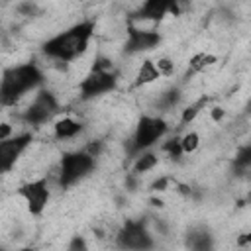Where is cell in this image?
I'll list each match as a JSON object with an SVG mask.
<instances>
[{"mask_svg":"<svg viewBox=\"0 0 251 251\" xmlns=\"http://www.w3.org/2000/svg\"><path fill=\"white\" fill-rule=\"evenodd\" d=\"M92 35H94V22H90V20L78 22V24L71 25L69 29L57 33L55 37L47 39L41 49L47 57H51L55 61L71 63L88 49Z\"/></svg>","mask_w":251,"mask_h":251,"instance_id":"6da1fadb","label":"cell"},{"mask_svg":"<svg viewBox=\"0 0 251 251\" xmlns=\"http://www.w3.org/2000/svg\"><path fill=\"white\" fill-rule=\"evenodd\" d=\"M43 82V73L35 63L14 65L2 71L0 78V106H14L29 90H35Z\"/></svg>","mask_w":251,"mask_h":251,"instance_id":"7a4b0ae2","label":"cell"},{"mask_svg":"<svg viewBox=\"0 0 251 251\" xmlns=\"http://www.w3.org/2000/svg\"><path fill=\"white\" fill-rule=\"evenodd\" d=\"M94 169H96V157H92L84 149L65 153L59 163V186L69 188L80 182L82 178H86L88 175H92Z\"/></svg>","mask_w":251,"mask_h":251,"instance_id":"3957f363","label":"cell"},{"mask_svg":"<svg viewBox=\"0 0 251 251\" xmlns=\"http://www.w3.org/2000/svg\"><path fill=\"white\" fill-rule=\"evenodd\" d=\"M167 129H169V126L163 118H159V116H141L137 120L135 131L129 139V147H127L129 157H137L141 151L149 149L153 143H157L167 133Z\"/></svg>","mask_w":251,"mask_h":251,"instance_id":"277c9868","label":"cell"},{"mask_svg":"<svg viewBox=\"0 0 251 251\" xmlns=\"http://www.w3.org/2000/svg\"><path fill=\"white\" fill-rule=\"evenodd\" d=\"M118 86V73L114 69H98L92 67L90 73L80 80L78 92L80 100H92L106 92H112Z\"/></svg>","mask_w":251,"mask_h":251,"instance_id":"5b68a950","label":"cell"},{"mask_svg":"<svg viewBox=\"0 0 251 251\" xmlns=\"http://www.w3.org/2000/svg\"><path fill=\"white\" fill-rule=\"evenodd\" d=\"M57 112H59V100H57V96L51 90L41 88V90H37L35 98L31 100V104L22 114V120L27 126L39 127V126L47 124Z\"/></svg>","mask_w":251,"mask_h":251,"instance_id":"8992f818","label":"cell"},{"mask_svg":"<svg viewBox=\"0 0 251 251\" xmlns=\"http://www.w3.org/2000/svg\"><path fill=\"white\" fill-rule=\"evenodd\" d=\"M116 243L122 249H151L155 245L145 222L141 220H127L116 235Z\"/></svg>","mask_w":251,"mask_h":251,"instance_id":"52a82bcc","label":"cell"},{"mask_svg":"<svg viewBox=\"0 0 251 251\" xmlns=\"http://www.w3.org/2000/svg\"><path fill=\"white\" fill-rule=\"evenodd\" d=\"M18 194L25 200L27 212L31 216H41L43 210L47 208V202H49V196H51L47 178H35V180L24 182L18 188Z\"/></svg>","mask_w":251,"mask_h":251,"instance_id":"ba28073f","label":"cell"},{"mask_svg":"<svg viewBox=\"0 0 251 251\" xmlns=\"http://www.w3.org/2000/svg\"><path fill=\"white\" fill-rule=\"evenodd\" d=\"M31 143V133H20V135H10L8 139L0 141V175L10 173L22 153L27 149Z\"/></svg>","mask_w":251,"mask_h":251,"instance_id":"9c48e42d","label":"cell"},{"mask_svg":"<svg viewBox=\"0 0 251 251\" xmlns=\"http://www.w3.org/2000/svg\"><path fill=\"white\" fill-rule=\"evenodd\" d=\"M126 33H127V37H126V43H124V51L127 55L153 51L161 43V33L155 31V29H139V27L129 24Z\"/></svg>","mask_w":251,"mask_h":251,"instance_id":"30bf717a","label":"cell"},{"mask_svg":"<svg viewBox=\"0 0 251 251\" xmlns=\"http://www.w3.org/2000/svg\"><path fill=\"white\" fill-rule=\"evenodd\" d=\"M167 14L178 16L176 0H145V2L141 4V8L137 10L135 18L151 20V22H161Z\"/></svg>","mask_w":251,"mask_h":251,"instance_id":"8fae6325","label":"cell"},{"mask_svg":"<svg viewBox=\"0 0 251 251\" xmlns=\"http://www.w3.org/2000/svg\"><path fill=\"white\" fill-rule=\"evenodd\" d=\"M80 131H82V122H78V120H75V118H69V116H65V118H61V120H57V122L53 124V135H55V139H59V141H63V139H73V137H76Z\"/></svg>","mask_w":251,"mask_h":251,"instance_id":"7c38bea8","label":"cell"},{"mask_svg":"<svg viewBox=\"0 0 251 251\" xmlns=\"http://www.w3.org/2000/svg\"><path fill=\"white\" fill-rule=\"evenodd\" d=\"M186 245L190 249H196V251H208V249H212V235L204 227H192L188 231Z\"/></svg>","mask_w":251,"mask_h":251,"instance_id":"4fadbf2b","label":"cell"},{"mask_svg":"<svg viewBox=\"0 0 251 251\" xmlns=\"http://www.w3.org/2000/svg\"><path fill=\"white\" fill-rule=\"evenodd\" d=\"M157 78H161V75H159V71H157V67H155V61H151V59H145L141 65H139V69H137V75H135V86H145V84H151V82H155Z\"/></svg>","mask_w":251,"mask_h":251,"instance_id":"5bb4252c","label":"cell"},{"mask_svg":"<svg viewBox=\"0 0 251 251\" xmlns=\"http://www.w3.org/2000/svg\"><path fill=\"white\" fill-rule=\"evenodd\" d=\"M157 163H159V157L155 155V153H151V151H141L137 157H135V163H133V169H131V173L137 176V175H143V173H147V171H151V169H155L157 167Z\"/></svg>","mask_w":251,"mask_h":251,"instance_id":"9a60e30c","label":"cell"},{"mask_svg":"<svg viewBox=\"0 0 251 251\" xmlns=\"http://www.w3.org/2000/svg\"><path fill=\"white\" fill-rule=\"evenodd\" d=\"M216 61H218L216 55H212V53H204V51H202V53H196V55L190 57L188 67H190V73H202L204 69L212 67Z\"/></svg>","mask_w":251,"mask_h":251,"instance_id":"2e32d148","label":"cell"},{"mask_svg":"<svg viewBox=\"0 0 251 251\" xmlns=\"http://www.w3.org/2000/svg\"><path fill=\"white\" fill-rule=\"evenodd\" d=\"M233 167H235L237 173H247L249 171V167H251V147L249 145H245V147H241L237 151L235 161H233Z\"/></svg>","mask_w":251,"mask_h":251,"instance_id":"e0dca14e","label":"cell"},{"mask_svg":"<svg viewBox=\"0 0 251 251\" xmlns=\"http://www.w3.org/2000/svg\"><path fill=\"white\" fill-rule=\"evenodd\" d=\"M180 90L178 88H171V90H167L161 98H159V108H163V110H173L178 102H180Z\"/></svg>","mask_w":251,"mask_h":251,"instance_id":"ac0fdd59","label":"cell"},{"mask_svg":"<svg viewBox=\"0 0 251 251\" xmlns=\"http://www.w3.org/2000/svg\"><path fill=\"white\" fill-rule=\"evenodd\" d=\"M198 145H200V135L196 131H188V133H184L180 137V149H182L184 155L194 153L198 149Z\"/></svg>","mask_w":251,"mask_h":251,"instance_id":"d6986e66","label":"cell"},{"mask_svg":"<svg viewBox=\"0 0 251 251\" xmlns=\"http://www.w3.org/2000/svg\"><path fill=\"white\" fill-rule=\"evenodd\" d=\"M155 67H157V71H159L161 76H171V75L175 73V63H173L169 57L157 59V61H155Z\"/></svg>","mask_w":251,"mask_h":251,"instance_id":"ffe728a7","label":"cell"},{"mask_svg":"<svg viewBox=\"0 0 251 251\" xmlns=\"http://www.w3.org/2000/svg\"><path fill=\"white\" fill-rule=\"evenodd\" d=\"M163 151H167L171 157H180V155H184L182 153V149H180V137H173V139H169L165 145H163Z\"/></svg>","mask_w":251,"mask_h":251,"instance_id":"44dd1931","label":"cell"},{"mask_svg":"<svg viewBox=\"0 0 251 251\" xmlns=\"http://www.w3.org/2000/svg\"><path fill=\"white\" fill-rule=\"evenodd\" d=\"M204 106V100H200V102H196V104H192V106H188L184 112H182V118H180V122L182 124H188V122H192L196 116H198V112H200V108Z\"/></svg>","mask_w":251,"mask_h":251,"instance_id":"7402d4cb","label":"cell"},{"mask_svg":"<svg viewBox=\"0 0 251 251\" xmlns=\"http://www.w3.org/2000/svg\"><path fill=\"white\" fill-rule=\"evenodd\" d=\"M102 149H104V143H102V141H90V143L84 147V151L90 153L92 157H98V155L102 153Z\"/></svg>","mask_w":251,"mask_h":251,"instance_id":"603a6c76","label":"cell"},{"mask_svg":"<svg viewBox=\"0 0 251 251\" xmlns=\"http://www.w3.org/2000/svg\"><path fill=\"white\" fill-rule=\"evenodd\" d=\"M12 131H14L12 124H8V122H0V141H2V139H8V137L12 135Z\"/></svg>","mask_w":251,"mask_h":251,"instance_id":"cb8c5ba5","label":"cell"},{"mask_svg":"<svg viewBox=\"0 0 251 251\" xmlns=\"http://www.w3.org/2000/svg\"><path fill=\"white\" fill-rule=\"evenodd\" d=\"M167 184H169V176H161V178H157V180L151 184V190H155V192H157V190H159V192H161V190H167Z\"/></svg>","mask_w":251,"mask_h":251,"instance_id":"d4e9b609","label":"cell"},{"mask_svg":"<svg viewBox=\"0 0 251 251\" xmlns=\"http://www.w3.org/2000/svg\"><path fill=\"white\" fill-rule=\"evenodd\" d=\"M69 249H71V251H75V249H86V243H84L82 235H75L73 241L69 243Z\"/></svg>","mask_w":251,"mask_h":251,"instance_id":"484cf974","label":"cell"},{"mask_svg":"<svg viewBox=\"0 0 251 251\" xmlns=\"http://www.w3.org/2000/svg\"><path fill=\"white\" fill-rule=\"evenodd\" d=\"M224 114H226V112H224L222 108H218V106L212 108V120H214V122H220V120L224 118Z\"/></svg>","mask_w":251,"mask_h":251,"instance_id":"4316f807","label":"cell"},{"mask_svg":"<svg viewBox=\"0 0 251 251\" xmlns=\"http://www.w3.org/2000/svg\"><path fill=\"white\" fill-rule=\"evenodd\" d=\"M151 204H153V206H163V202L157 200V198H151Z\"/></svg>","mask_w":251,"mask_h":251,"instance_id":"83f0119b","label":"cell"}]
</instances>
